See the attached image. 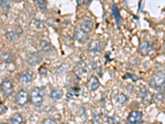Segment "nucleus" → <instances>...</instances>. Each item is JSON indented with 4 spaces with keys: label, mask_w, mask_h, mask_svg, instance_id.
Returning a JSON list of instances; mask_svg holds the SVG:
<instances>
[{
    "label": "nucleus",
    "mask_w": 165,
    "mask_h": 124,
    "mask_svg": "<svg viewBox=\"0 0 165 124\" xmlns=\"http://www.w3.org/2000/svg\"><path fill=\"white\" fill-rule=\"evenodd\" d=\"M153 50V44L148 41H143L140 45V51L143 56H147Z\"/></svg>",
    "instance_id": "obj_8"
},
{
    "label": "nucleus",
    "mask_w": 165,
    "mask_h": 124,
    "mask_svg": "<svg viewBox=\"0 0 165 124\" xmlns=\"http://www.w3.org/2000/svg\"><path fill=\"white\" fill-rule=\"evenodd\" d=\"M0 4H1V6H2V8H3V9L5 11V12H8V11L9 10L10 5L8 2H6V1H3V2H0Z\"/></svg>",
    "instance_id": "obj_25"
},
{
    "label": "nucleus",
    "mask_w": 165,
    "mask_h": 124,
    "mask_svg": "<svg viewBox=\"0 0 165 124\" xmlns=\"http://www.w3.org/2000/svg\"><path fill=\"white\" fill-rule=\"evenodd\" d=\"M36 5L38 6L40 10H45L46 8V1H41V0H40V1H37L36 2Z\"/></svg>",
    "instance_id": "obj_23"
},
{
    "label": "nucleus",
    "mask_w": 165,
    "mask_h": 124,
    "mask_svg": "<svg viewBox=\"0 0 165 124\" xmlns=\"http://www.w3.org/2000/svg\"><path fill=\"white\" fill-rule=\"evenodd\" d=\"M112 14H113L114 17H115L116 22L117 26H120L121 22H122V17H121V15H120V14H119L118 8H117V7L116 6L115 4H113V5H112Z\"/></svg>",
    "instance_id": "obj_18"
},
{
    "label": "nucleus",
    "mask_w": 165,
    "mask_h": 124,
    "mask_svg": "<svg viewBox=\"0 0 165 124\" xmlns=\"http://www.w3.org/2000/svg\"><path fill=\"white\" fill-rule=\"evenodd\" d=\"M68 68H69V65L68 64L61 65H59V67L56 69V74H62L63 72H64V71L68 70Z\"/></svg>",
    "instance_id": "obj_21"
},
{
    "label": "nucleus",
    "mask_w": 165,
    "mask_h": 124,
    "mask_svg": "<svg viewBox=\"0 0 165 124\" xmlns=\"http://www.w3.org/2000/svg\"><path fill=\"white\" fill-rule=\"evenodd\" d=\"M87 85H88L89 89L93 91L97 90L98 89L99 85H100L98 77H96L95 75H91L89 77L88 82H87Z\"/></svg>",
    "instance_id": "obj_12"
},
{
    "label": "nucleus",
    "mask_w": 165,
    "mask_h": 124,
    "mask_svg": "<svg viewBox=\"0 0 165 124\" xmlns=\"http://www.w3.org/2000/svg\"><path fill=\"white\" fill-rule=\"evenodd\" d=\"M7 111V107L3 105V104H0V114L4 113Z\"/></svg>",
    "instance_id": "obj_28"
},
{
    "label": "nucleus",
    "mask_w": 165,
    "mask_h": 124,
    "mask_svg": "<svg viewBox=\"0 0 165 124\" xmlns=\"http://www.w3.org/2000/svg\"><path fill=\"white\" fill-rule=\"evenodd\" d=\"M45 89L42 87H36L33 89L30 93V99L31 102L35 105L41 104L44 98Z\"/></svg>",
    "instance_id": "obj_2"
},
{
    "label": "nucleus",
    "mask_w": 165,
    "mask_h": 124,
    "mask_svg": "<svg viewBox=\"0 0 165 124\" xmlns=\"http://www.w3.org/2000/svg\"><path fill=\"white\" fill-rule=\"evenodd\" d=\"M164 94L163 93H159V94H157L155 95V99L158 102H161V101L164 100Z\"/></svg>",
    "instance_id": "obj_27"
},
{
    "label": "nucleus",
    "mask_w": 165,
    "mask_h": 124,
    "mask_svg": "<svg viewBox=\"0 0 165 124\" xmlns=\"http://www.w3.org/2000/svg\"><path fill=\"white\" fill-rule=\"evenodd\" d=\"M24 117L21 113H15L10 118V124H22Z\"/></svg>",
    "instance_id": "obj_15"
},
{
    "label": "nucleus",
    "mask_w": 165,
    "mask_h": 124,
    "mask_svg": "<svg viewBox=\"0 0 165 124\" xmlns=\"http://www.w3.org/2000/svg\"><path fill=\"white\" fill-rule=\"evenodd\" d=\"M102 49V45L100 41L92 40L88 45V52L92 55L98 53Z\"/></svg>",
    "instance_id": "obj_11"
},
{
    "label": "nucleus",
    "mask_w": 165,
    "mask_h": 124,
    "mask_svg": "<svg viewBox=\"0 0 165 124\" xmlns=\"http://www.w3.org/2000/svg\"><path fill=\"white\" fill-rule=\"evenodd\" d=\"M74 37H75L76 40L78 41L81 42V43H84L88 38V32H86L85 31L82 30L81 28L79 27L75 30Z\"/></svg>",
    "instance_id": "obj_10"
},
{
    "label": "nucleus",
    "mask_w": 165,
    "mask_h": 124,
    "mask_svg": "<svg viewBox=\"0 0 165 124\" xmlns=\"http://www.w3.org/2000/svg\"><path fill=\"white\" fill-rule=\"evenodd\" d=\"M13 60V55L10 51H5L3 52L1 56H0V60L3 63H10Z\"/></svg>",
    "instance_id": "obj_16"
},
{
    "label": "nucleus",
    "mask_w": 165,
    "mask_h": 124,
    "mask_svg": "<svg viewBox=\"0 0 165 124\" xmlns=\"http://www.w3.org/2000/svg\"><path fill=\"white\" fill-rule=\"evenodd\" d=\"M114 101L117 104H124L127 101V97L124 94L119 93L114 96Z\"/></svg>",
    "instance_id": "obj_17"
},
{
    "label": "nucleus",
    "mask_w": 165,
    "mask_h": 124,
    "mask_svg": "<svg viewBox=\"0 0 165 124\" xmlns=\"http://www.w3.org/2000/svg\"><path fill=\"white\" fill-rule=\"evenodd\" d=\"M41 124H57V122L54 118L49 117V118H46L45 120H43Z\"/></svg>",
    "instance_id": "obj_24"
},
{
    "label": "nucleus",
    "mask_w": 165,
    "mask_h": 124,
    "mask_svg": "<svg viewBox=\"0 0 165 124\" xmlns=\"http://www.w3.org/2000/svg\"><path fill=\"white\" fill-rule=\"evenodd\" d=\"M82 30L85 31L86 32H91L92 29V21L88 19V18H84L81 21L80 23V27Z\"/></svg>",
    "instance_id": "obj_13"
},
{
    "label": "nucleus",
    "mask_w": 165,
    "mask_h": 124,
    "mask_svg": "<svg viewBox=\"0 0 165 124\" xmlns=\"http://www.w3.org/2000/svg\"><path fill=\"white\" fill-rule=\"evenodd\" d=\"M150 86L158 91L164 90L165 89V73L164 71H158L153 74L150 79Z\"/></svg>",
    "instance_id": "obj_1"
},
{
    "label": "nucleus",
    "mask_w": 165,
    "mask_h": 124,
    "mask_svg": "<svg viewBox=\"0 0 165 124\" xmlns=\"http://www.w3.org/2000/svg\"><path fill=\"white\" fill-rule=\"evenodd\" d=\"M0 124H8V123H7V122H2V123H0Z\"/></svg>",
    "instance_id": "obj_31"
},
{
    "label": "nucleus",
    "mask_w": 165,
    "mask_h": 124,
    "mask_svg": "<svg viewBox=\"0 0 165 124\" xmlns=\"http://www.w3.org/2000/svg\"><path fill=\"white\" fill-rule=\"evenodd\" d=\"M33 79V72L30 70L24 71L23 73L19 74L18 76V80L22 83V84H27L32 80Z\"/></svg>",
    "instance_id": "obj_9"
},
{
    "label": "nucleus",
    "mask_w": 165,
    "mask_h": 124,
    "mask_svg": "<svg viewBox=\"0 0 165 124\" xmlns=\"http://www.w3.org/2000/svg\"><path fill=\"white\" fill-rule=\"evenodd\" d=\"M42 60V56L39 52H33L26 59L27 64L30 65H36Z\"/></svg>",
    "instance_id": "obj_6"
},
{
    "label": "nucleus",
    "mask_w": 165,
    "mask_h": 124,
    "mask_svg": "<svg viewBox=\"0 0 165 124\" xmlns=\"http://www.w3.org/2000/svg\"><path fill=\"white\" fill-rule=\"evenodd\" d=\"M64 124H67V123H64Z\"/></svg>",
    "instance_id": "obj_32"
},
{
    "label": "nucleus",
    "mask_w": 165,
    "mask_h": 124,
    "mask_svg": "<svg viewBox=\"0 0 165 124\" xmlns=\"http://www.w3.org/2000/svg\"><path fill=\"white\" fill-rule=\"evenodd\" d=\"M40 49L42 50L43 52H50L51 51V50L53 49L52 45L50 42H49L48 41L42 40L40 42Z\"/></svg>",
    "instance_id": "obj_14"
},
{
    "label": "nucleus",
    "mask_w": 165,
    "mask_h": 124,
    "mask_svg": "<svg viewBox=\"0 0 165 124\" xmlns=\"http://www.w3.org/2000/svg\"><path fill=\"white\" fill-rule=\"evenodd\" d=\"M74 71L78 76H80L82 74H85L88 71V65H86V63L83 60H80L77 64L75 65V66L74 68Z\"/></svg>",
    "instance_id": "obj_7"
},
{
    "label": "nucleus",
    "mask_w": 165,
    "mask_h": 124,
    "mask_svg": "<svg viewBox=\"0 0 165 124\" xmlns=\"http://www.w3.org/2000/svg\"><path fill=\"white\" fill-rule=\"evenodd\" d=\"M143 117V114L140 111H132L127 117V122L130 124H137L140 122Z\"/></svg>",
    "instance_id": "obj_4"
},
{
    "label": "nucleus",
    "mask_w": 165,
    "mask_h": 124,
    "mask_svg": "<svg viewBox=\"0 0 165 124\" xmlns=\"http://www.w3.org/2000/svg\"><path fill=\"white\" fill-rule=\"evenodd\" d=\"M29 101V95L26 91L21 89L17 92L15 97V103L19 106H24Z\"/></svg>",
    "instance_id": "obj_3"
},
{
    "label": "nucleus",
    "mask_w": 165,
    "mask_h": 124,
    "mask_svg": "<svg viewBox=\"0 0 165 124\" xmlns=\"http://www.w3.org/2000/svg\"><path fill=\"white\" fill-rule=\"evenodd\" d=\"M148 94V90H147V89L145 87V86H141L140 88V96L143 98L145 97L146 94Z\"/></svg>",
    "instance_id": "obj_26"
},
{
    "label": "nucleus",
    "mask_w": 165,
    "mask_h": 124,
    "mask_svg": "<svg viewBox=\"0 0 165 124\" xmlns=\"http://www.w3.org/2000/svg\"><path fill=\"white\" fill-rule=\"evenodd\" d=\"M63 92L59 89H53L50 92V98L54 100H59L62 98Z\"/></svg>",
    "instance_id": "obj_19"
},
{
    "label": "nucleus",
    "mask_w": 165,
    "mask_h": 124,
    "mask_svg": "<svg viewBox=\"0 0 165 124\" xmlns=\"http://www.w3.org/2000/svg\"><path fill=\"white\" fill-rule=\"evenodd\" d=\"M22 33V32H17V30L13 31V32H7L6 37L10 41H14L15 39H16L17 37H19L20 35Z\"/></svg>",
    "instance_id": "obj_20"
},
{
    "label": "nucleus",
    "mask_w": 165,
    "mask_h": 124,
    "mask_svg": "<svg viewBox=\"0 0 165 124\" xmlns=\"http://www.w3.org/2000/svg\"><path fill=\"white\" fill-rule=\"evenodd\" d=\"M152 100V95L150 94L149 92H148V94L145 95V97L143 98V102H144V104H146V105H148L151 103Z\"/></svg>",
    "instance_id": "obj_22"
},
{
    "label": "nucleus",
    "mask_w": 165,
    "mask_h": 124,
    "mask_svg": "<svg viewBox=\"0 0 165 124\" xmlns=\"http://www.w3.org/2000/svg\"><path fill=\"white\" fill-rule=\"evenodd\" d=\"M1 90L3 92V94L6 96H10L13 93V85L12 82L8 80H5L1 83L0 85Z\"/></svg>",
    "instance_id": "obj_5"
},
{
    "label": "nucleus",
    "mask_w": 165,
    "mask_h": 124,
    "mask_svg": "<svg viewBox=\"0 0 165 124\" xmlns=\"http://www.w3.org/2000/svg\"><path fill=\"white\" fill-rule=\"evenodd\" d=\"M164 46L165 47V37H164Z\"/></svg>",
    "instance_id": "obj_30"
},
{
    "label": "nucleus",
    "mask_w": 165,
    "mask_h": 124,
    "mask_svg": "<svg viewBox=\"0 0 165 124\" xmlns=\"http://www.w3.org/2000/svg\"><path fill=\"white\" fill-rule=\"evenodd\" d=\"M39 74L40 75H45L46 74V69L44 67H40L39 69Z\"/></svg>",
    "instance_id": "obj_29"
}]
</instances>
